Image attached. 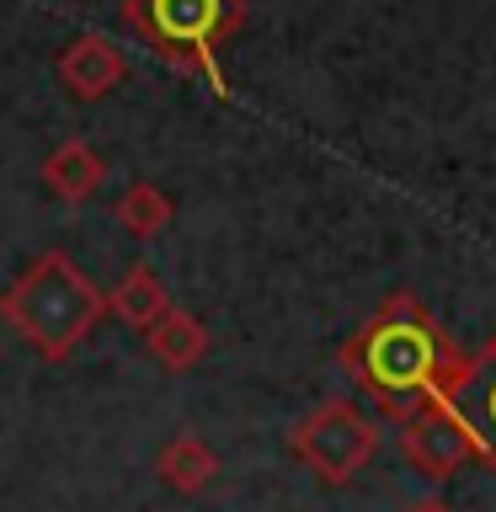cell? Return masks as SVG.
<instances>
[{"mask_svg":"<svg viewBox=\"0 0 496 512\" xmlns=\"http://www.w3.org/2000/svg\"><path fill=\"white\" fill-rule=\"evenodd\" d=\"M400 448L427 480H454L470 459H480L475 432L464 422L459 400H422L400 416Z\"/></svg>","mask_w":496,"mask_h":512,"instance_id":"277c9868","label":"cell"},{"mask_svg":"<svg viewBox=\"0 0 496 512\" xmlns=\"http://www.w3.org/2000/svg\"><path fill=\"white\" fill-rule=\"evenodd\" d=\"M406 512H454V507H448L443 496H422V502H411Z\"/></svg>","mask_w":496,"mask_h":512,"instance_id":"4fadbf2b","label":"cell"},{"mask_svg":"<svg viewBox=\"0 0 496 512\" xmlns=\"http://www.w3.org/2000/svg\"><path fill=\"white\" fill-rule=\"evenodd\" d=\"M54 70H59L64 86H70V96H80V102H96V96H107L112 86H118L128 64H123V54H118L107 38L86 32V38H70V43L59 48Z\"/></svg>","mask_w":496,"mask_h":512,"instance_id":"8992f818","label":"cell"},{"mask_svg":"<svg viewBox=\"0 0 496 512\" xmlns=\"http://www.w3.org/2000/svg\"><path fill=\"white\" fill-rule=\"evenodd\" d=\"M144 347H150L166 368H176V374H182V368L203 363V352H208V331H203V320L192 315V310H176V304H171V310L160 315L150 331H144Z\"/></svg>","mask_w":496,"mask_h":512,"instance_id":"30bf717a","label":"cell"},{"mask_svg":"<svg viewBox=\"0 0 496 512\" xmlns=\"http://www.w3.org/2000/svg\"><path fill=\"white\" fill-rule=\"evenodd\" d=\"M123 16L166 54H208L230 27L235 0H128Z\"/></svg>","mask_w":496,"mask_h":512,"instance_id":"5b68a950","label":"cell"},{"mask_svg":"<svg viewBox=\"0 0 496 512\" xmlns=\"http://www.w3.org/2000/svg\"><path fill=\"white\" fill-rule=\"evenodd\" d=\"M347 368L384 411L406 416L422 400H459L475 363L443 342L411 294H390L384 310L347 342Z\"/></svg>","mask_w":496,"mask_h":512,"instance_id":"6da1fadb","label":"cell"},{"mask_svg":"<svg viewBox=\"0 0 496 512\" xmlns=\"http://www.w3.org/2000/svg\"><path fill=\"white\" fill-rule=\"evenodd\" d=\"M171 214H176V203L160 192L155 182H134L118 198V224L128 235H139V240H150V235H160L171 224Z\"/></svg>","mask_w":496,"mask_h":512,"instance_id":"7c38bea8","label":"cell"},{"mask_svg":"<svg viewBox=\"0 0 496 512\" xmlns=\"http://www.w3.org/2000/svg\"><path fill=\"white\" fill-rule=\"evenodd\" d=\"M102 299H107V310L118 320H128L134 331H150L155 320L171 310V294H166V283H160V272L150 262H134Z\"/></svg>","mask_w":496,"mask_h":512,"instance_id":"ba28073f","label":"cell"},{"mask_svg":"<svg viewBox=\"0 0 496 512\" xmlns=\"http://www.w3.org/2000/svg\"><path fill=\"white\" fill-rule=\"evenodd\" d=\"M107 299L86 272H80L64 251L32 256L27 272L0 294V315L38 358H70V352L91 336V326L102 320Z\"/></svg>","mask_w":496,"mask_h":512,"instance_id":"7a4b0ae2","label":"cell"},{"mask_svg":"<svg viewBox=\"0 0 496 512\" xmlns=\"http://www.w3.org/2000/svg\"><path fill=\"white\" fill-rule=\"evenodd\" d=\"M155 470H160V480H166L171 491L198 496V491L214 486V475H219V454L198 438V432H176V438L155 454Z\"/></svg>","mask_w":496,"mask_h":512,"instance_id":"9c48e42d","label":"cell"},{"mask_svg":"<svg viewBox=\"0 0 496 512\" xmlns=\"http://www.w3.org/2000/svg\"><path fill=\"white\" fill-rule=\"evenodd\" d=\"M102 176H107V160L96 155L86 139H64L43 160V187L64 203H86L91 192L102 187Z\"/></svg>","mask_w":496,"mask_h":512,"instance_id":"52a82bcc","label":"cell"},{"mask_svg":"<svg viewBox=\"0 0 496 512\" xmlns=\"http://www.w3.org/2000/svg\"><path fill=\"white\" fill-rule=\"evenodd\" d=\"M379 427L358 400H320V406L294 427V459L326 486H347L352 475L374 459Z\"/></svg>","mask_w":496,"mask_h":512,"instance_id":"3957f363","label":"cell"},{"mask_svg":"<svg viewBox=\"0 0 496 512\" xmlns=\"http://www.w3.org/2000/svg\"><path fill=\"white\" fill-rule=\"evenodd\" d=\"M459 400H470V406H459V411H464V422H470V432H475L480 459L496 470V342L486 352V363L470 368V384H464Z\"/></svg>","mask_w":496,"mask_h":512,"instance_id":"8fae6325","label":"cell"}]
</instances>
